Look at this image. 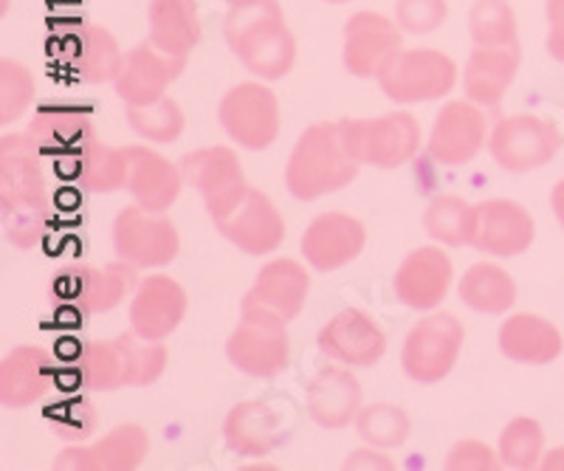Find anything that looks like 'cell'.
I'll use <instances>...</instances> for the list:
<instances>
[{
    "instance_id": "ffe728a7",
    "label": "cell",
    "mask_w": 564,
    "mask_h": 471,
    "mask_svg": "<svg viewBox=\"0 0 564 471\" xmlns=\"http://www.w3.org/2000/svg\"><path fill=\"white\" fill-rule=\"evenodd\" d=\"M215 227L231 245H238L240 252L251 258L276 252L285 240V220L280 209L269 195L254 187H249L243 200L226 218L215 220Z\"/></svg>"
},
{
    "instance_id": "d6a6232c",
    "label": "cell",
    "mask_w": 564,
    "mask_h": 471,
    "mask_svg": "<svg viewBox=\"0 0 564 471\" xmlns=\"http://www.w3.org/2000/svg\"><path fill=\"white\" fill-rule=\"evenodd\" d=\"M59 162L74 164L70 175L77 178L79 187L88 193H116V189L128 187L130 173V155L128 147H110V144L99 142L97 136L88 139L77 153L65 155Z\"/></svg>"
},
{
    "instance_id": "4dcf8cb0",
    "label": "cell",
    "mask_w": 564,
    "mask_h": 471,
    "mask_svg": "<svg viewBox=\"0 0 564 471\" xmlns=\"http://www.w3.org/2000/svg\"><path fill=\"white\" fill-rule=\"evenodd\" d=\"M497 344L500 353L508 362L531 364V368H542V364L556 362L564 350L562 330L545 317L536 314H513L500 325L497 333Z\"/></svg>"
},
{
    "instance_id": "b9f144b4",
    "label": "cell",
    "mask_w": 564,
    "mask_h": 471,
    "mask_svg": "<svg viewBox=\"0 0 564 471\" xmlns=\"http://www.w3.org/2000/svg\"><path fill=\"white\" fill-rule=\"evenodd\" d=\"M449 18V0H398L395 23L404 29V34H432Z\"/></svg>"
},
{
    "instance_id": "7402d4cb",
    "label": "cell",
    "mask_w": 564,
    "mask_h": 471,
    "mask_svg": "<svg viewBox=\"0 0 564 471\" xmlns=\"http://www.w3.org/2000/svg\"><path fill=\"white\" fill-rule=\"evenodd\" d=\"M455 280L449 254L437 245H417L398 265L392 288L398 303L412 310H435L446 299Z\"/></svg>"
},
{
    "instance_id": "7a4b0ae2",
    "label": "cell",
    "mask_w": 564,
    "mask_h": 471,
    "mask_svg": "<svg viewBox=\"0 0 564 471\" xmlns=\"http://www.w3.org/2000/svg\"><path fill=\"white\" fill-rule=\"evenodd\" d=\"M224 37L246 72L265 83L289 77L296 63V40L276 0H243L229 7Z\"/></svg>"
},
{
    "instance_id": "836d02e7",
    "label": "cell",
    "mask_w": 564,
    "mask_h": 471,
    "mask_svg": "<svg viewBox=\"0 0 564 471\" xmlns=\"http://www.w3.org/2000/svg\"><path fill=\"white\" fill-rule=\"evenodd\" d=\"M457 297L466 308L477 310V314L500 317L517 303V283L502 265L475 263L471 269H466V274L457 283Z\"/></svg>"
},
{
    "instance_id": "ac0fdd59",
    "label": "cell",
    "mask_w": 564,
    "mask_h": 471,
    "mask_svg": "<svg viewBox=\"0 0 564 471\" xmlns=\"http://www.w3.org/2000/svg\"><path fill=\"white\" fill-rule=\"evenodd\" d=\"M536 238V223L522 204L508 198H488L475 204V238L477 252L491 258H520Z\"/></svg>"
},
{
    "instance_id": "5bb4252c",
    "label": "cell",
    "mask_w": 564,
    "mask_h": 471,
    "mask_svg": "<svg viewBox=\"0 0 564 471\" xmlns=\"http://www.w3.org/2000/svg\"><path fill=\"white\" fill-rule=\"evenodd\" d=\"M486 108L471 99H452L441 108L430 130L426 150L443 167H463L475 162L477 153L488 144Z\"/></svg>"
},
{
    "instance_id": "3957f363",
    "label": "cell",
    "mask_w": 564,
    "mask_h": 471,
    "mask_svg": "<svg viewBox=\"0 0 564 471\" xmlns=\"http://www.w3.org/2000/svg\"><path fill=\"white\" fill-rule=\"evenodd\" d=\"M361 164L350 153L341 122H319L302 130L285 167V187L296 200H316L350 187Z\"/></svg>"
},
{
    "instance_id": "ab89813d",
    "label": "cell",
    "mask_w": 564,
    "mask_h": 471,
    "mask_svg": "<svg viewBox=\"0 0 564 471\" xmlns=\"http://www.w3.org/2000/svg\"><path fill=\"white\" fill-rule=\"evenodd\" d=\"M468 37L475 46H513L517 14L508 0H475L468 12Z\"/></svg>"
},
{
    "instance_id": "e575fe53",
    "label": "cell",
    "mask_w": 564,
    "mask_h": 471,
    "mask_svg": "<svg viewBox=\"0 0 564 471\" xmlns=\"http://www.w3.org/2000/svg\"><path fill=\"white\" fill-rule=\"evenodd\" d=\"M29 139H32L34 147L40 153H52L59 158L77 153L88 139H94V124L83 113H68V110H43L32 119L26 130H23Z\"/></svg>"
},
{
    "instance_id": "603a6c76",
    "label": "cell",
    "mask_w": 564,
    "mask_h": 471,
    "mask_svg": "<svg viewBox=\"0 0 564 471\" xmlns=\"http://www.w3.org/2000/svg\"><path fill=\"white\" fill-rule=\"evenodd\" d=\"M365 243L367 229L359 218L347 212H322L302 234V254L311 269L327 274L350 265L365 252Z\"/></svg>"
},
{
    "instance_id": "1f68e13d",
    "label": "cell",
    "mask_w": 564,
    "mask_h": 471,
    "mask_svg": "<svg viewBox=\"0 0 564 471\" xmlns=\"http://www.w3.org/2000/svg\"><path fill=\"white\" fill-rule=\"evenodd\" d=\"M150 43L173 57H186L200 43V14L195 0H150Z\"/></svg>"
},
{
    "instance_id": "2e32d148",
    "label": "cell",
    "mask_w": 564,
    "mask_h": 471,
    "mask_svg": "<svg viewBox=\"0 0 564 471\" xmlns=\"http://www.w3.org/2000/svg\"><path fill=\"white\" fill-rule=\"evenodd\" d=\"M289 413H282L280 401L269 398L240 401L224 420L226 446L240 458H265L276 452L289 440Z\"/></svg>"
},
{
    "instance_id": "681fc988",
    "label": "cell",
    "mask_w": 564,
    "mask_h": 471,
    "mask_svg": "<svg viewBox=\"0 0 564 471\" xmlns=\"http://www.w3.org/2000/svg\"><path fill=\"white\" fill-rule=\"evenodd\" d=\"M325 3H330V7H345V3H352V0H325Z\"/></svg>"
},
{
    "instance_id": "d590c367",
    "label": "cell",
    "mask_w": 564,
    "mask_h": 471,
    "mask_svg": "<svg viewBox=\"0 0 564 471\" xmlns=\"http://www.w3.org/2000/svg\"><path fill=\"white\" fill-rule=\"evenodd\" d=\"M423 232L430 234L435 243L452 245H471L475 238V207L463 200L460 195H437L430 200V207L423 209Z\"/></svg>"
},
{
    "instance_id": "9c48e42d",
    "label": "cell",
    "mask_w": 564,
    "mask_h": 471,
    "mask_svg": "<svg viewBox=\"0 0 564 471\" xmlns=\"http://www.w3.org/2000/svg\"><path fill=\"white\" fill-rule=\"evenodd\" d=\"M562 150V133L551 119L536 113H517L502 122L488 136V153L506 173H533L553 162Z\"/></svg>"
},
{
    "instance_id": "5b68a950",
    "label": "cell",
    "mask_w": 564,
    "mask_h": 471,
    "mask_svg": "<svg viewBox=\"0 0 564 471\" xmlns=\"http://www.w3.org/2000/svg\"><path fill=\"white\" fill-rule=\"evenodd\" d=\"M457 63L437 48H401L381 68L379 79L387 99L398 105L435 102L449 97L457 85Z\"/></svg>"
},
{
    "instance_id": "30bf717a",
    "label": "cell",
    "mask_w": 564,
    "mask_h": 471,
    "mask_svg": "<svg viewBox=\"0 0 564 471\" xmlns=\"http://www.w3.org/2000/svg\"><path fill=\"white\" fill-rule=\"evenodd\" d=\"M218 119L231 142L254 153L269 150L280 139V102L263 79L229 88L218 105Z\"/></svg>"
},
{
    "instance_id": "e0dca14e",
    "label": "cell",
    "mask_w": 564,
    "mask_h": 471,
    "mask_svg": "<svg viewBox=\"0 0 564 471\" xmlns=\"http://www.w3.org/2000/svg\"><path fill=\"white\" fill-rule=\"evenodd\" d=\"M401 34L404 29L381 12L350 14L345 23L341 63L352 77H379L381 68L401 52Z\"/></svg>"
},
{
    "instance_id": "277c9868",
    "label": "cell",
    "mask_w": 564,
    "mask_h": 471,
    "mask_svg": "<svg viewBox=\"0 0 564 471\" xmlns=\"http://www.w3.org/2000/svg\"><path fill=\"white\" fill-rule=\"evenodd\" d=\"M167 370V348L141 339L133 330L116 339L85 342L77 353L79 384L97 393H113L122 387H150Z\"/></svg>"
},
{
    "instance_id": "7c38bea8",
    "label": "cell",
    "mask_w": 564,
    "mask_h": 471,
    "mask_svg": "<svg viewBox=\"0 0 564 471\" xmlns=\"http://www.w3.org/2000/svg\"><path fill=\"white\" fill-rule=\"evenodd\" d=\"M113 249L139 269H161L178 258V229L164 212H148L133 204L116 215Z\"/></svg>"
},
{
    "instance_id": "4316f807",
    "label": "cell",
    "mask_w": 564,
    "mask_h": 471,
    "mask_svg": "<svg viewBox=\"0 0 564 471\" xmlns=\"http://www.w3.org/2000/svg\"><path fill=\"white\" fill-rule=\"evenodd\" d=\"M57 368L48 350L20 344L0 362V404L7 409H26L48 398Z\"/></svg>"
},
{
    "instance_id": "4fadbf2b",
    "label": "cell",
    "mask_w": 564,
    "mask_h": 471,
    "mask_svg": "<svg viewBox=\"0 0 564 471\" xmlns=\"http://www.w3.org/2000/svg\"><path fill=\"white\" fill-rule=\"evenodd\" d=\"M57 285L59 297L68 299L70 308L97 317L122 305V299L139 288V265L122 258L108 265H77L59 274Z\"/></svg>"
},
{
    "instance_id": "8d00e7d4",
    "label": "cell",
    "mask_w": 564,
    "mask_h": 471,
    "mask_svg": "<svg viewBox=\"0 0 564 471\" xmlns=\"http://www.w3.org/2000/svg\"><path fill=\"white\" fill-rule=\"evenodd\" d=\"M356 429H359V438L367 446H376V449H398L404 446L412 435V420L406 415L404 407L398 404H367L356 415Z\"/></svg>"
},
{
    "instance_id": "484cf974",
    "label": "cell",
    "mask_w": 564,
    "mask_h": 471,
    "mask_svg": "<svg viewBox=\"0 0 564 471\" xmlns=\"http://www.w3.org/2000/svg\"><path fill=\"white\" fill-rule=\"evenodd\" d=\"M186 57H173L155 48L150 40L139 43L133 52H128L122 72L116 77V94L122 97L128 108L133 105L159 102L167 97V88L184 74Z\"/></svg>"
},
{
    "instance_id": "52a82bcc",
    "label": "cell",
    "mask_w": 564,
    "mask_h": 471,
    "mask_svg": "<svg viewBox=\"0 0 564 471\" xmlns=\"http://www.w3.org/2000/svg\"><path fill=\"white\" fill-rule=\"evenodd\" d=\"M311 294V274L300 260L276 258L257 272L254 285L240 303V319L280 325L294 322Z\"/></svg>"
},
{
    "instance_id": "8992f818",
    "label": "cell",
    "mask_w": 564,
    "mask_h": 471,
    "mask_svg": "<svg viewBox=\"0 0 564 471\" xmlns=\"http://www.w3.org/2000/svg\"><path fill=\"white\" fill-rule=\"evenodd\" d=\"M345 142L359 164L398 169L412 162L421 147V124L406 110H392L376 119H339Z\"/></svg>"
},
{
    "instance_id": "9a60e30c",
    "label": "cell",
    "mask_w": 564,
    "mask_h": 471,
    "mask_svg": "<svg viewBox=\"0 0 564 471\" xmlns=\"http://www.w3.org/2000/svg\"><path fill=\"white\" fill-rule=\"evenodd\" d=\"M57 59L74 79L88 85L116 83L128 54L122 52L119 40L99 23L79 20L57 46Z\"/></svg>"
},
{
    "instance_id": "f546056e",
    "label": "cell",
    "mask_w": 564,
    "mask_h": 471,
    "mask_svg": "<svg viewBox=\"0 0 564 471\" xmlns=\"http://www.w3.org/2000/svg\"><path fill=\"white\" fill-rule=\"evenodd\" d=\"M305 407L322 429H341L347 424H356V415L361 409L359 379L347 364L319 370L308 384Z\"/></svg>"
},
{
    "instance_id": "bcb514c9",
    "label": "cell",
    "mask_w": 564,
    "mask_h": 471,
    "mask_svg": "<svg viewBox=\"0 0 564 471\" xmlns=\"http://www.w3.org/2000/svg\"><path fill=\"white\" fill-rule=\"evenodd\" d=\"M539 469L545 471H564V446H556V449H551V452L542 458V463H539Z\"/></svg>"
},
{
    "instance_id": "74e56055",
    "label": "cell",
    "mask_w": 564,
    "mask_h": 471,
    "mask_svg": "<svg viewBox=\"0 0 564 471\" xmlns=\"http://www.w3.org/2000/svg\"><path fill=\"white\" fill-rule=\"evenodd\" d=\"M500 460L506 469L531 471L539 469L542 458H545V432L539 426L536 418H520L508 420L500 432Z\"/></svg>"
},
{
    "instance_id": "f6af8a7d",
    "label": "cell",
    "mask_w": 564,
    "mask_h": 471,
    "mask_svg": "<svg viewBox=\"0 0 564 471\" xmlns=\"http://www.w3.org/2000/svg\"><path fill=\"white\" fill-rule=\"evenodd\" d=\"M545 48L556 63L564 65V23H551V32H547Z\"/></svg>"
},
{
    "instance_id": "6da1fadb",
    "label": "cell",
    "mask_w": 564,
    "mask_h": 471,
    "mask_svg": "<svg viewBox=\"0 0 564 471\" xmlns=\"http://www.w3.org/2000/svg\"><path fill=\"white\" fill-rule=\"evenodd\" d=\"M52 212V193L43 169V153L26 133L0 139V215L3 234L18 249L40 243Z\"/></svg>"
},
{
    "instance_id": "d4e9b609",
    "label": "cell",
    "mask_w": 564,
    "mask_h": 471,
    "mask_svg": "<svg viewBox=\"0 0 564 471\" xmlns=\"http://www.w3.org/2000/svg\"><path fill=\"white\" fill-rule=\"evenodd\" d=\"M189 299L186 291L167 274H153L139 283L130 303V328L141 339L164 342L184 322Z\"/></svg>"
},
{
    "instance_id": "f35d334b",
    "label": "cell",
    "mask_w": 564,
    "mask_h": 471,
    "mask_svg": "<svg viewBox=\"0 0 564 471\" xmlns=\"http://www.w3.org/2000/svg\"><path fill=\"white\" fill-rule=\"evenodd\" d=\"M128 122L135 136L148 139L155 144H173L178 142L186 128L184 110L175 99L161 97L159 102L133 105L128 108Z\"/></svg>"
},
{
    "instance_id": "8fae6325",
    "label": "cell",
    "mask_w": 564,
    "mask_h": 471,
    "mask_svg": "<svg viewBox=\"0 0 564 471\" xmlns=\"http://www.w3.org/2000/svg\"><path fill=\"white\" fill-rule=\"evenodd\" d=\"M181 169L189 187H195L209 209L212 220H220L238 207L249 193L238 153L226 144L200 147L181 158Z\"/></svg>"
},
{
    "instance_id": "83f0119b",
    "label": "cell",
    "mask_w": 564,
    "mask_h": 471,
    "mask_svg": "<svg viewBox=\"0 0 564 471\" xmlns=\"http://www.w3.org/2000/svg\"><path fill=\"white\" fill-rule=\"evenodd\" d=\"M520 43L513 46H475L463 65V94L480 108H497L520 74Z\"/></svg>"
},
{
    "instance_id": "c3c4849f",
    "label": "cell",
    "mask_w": 564,
    "mask_h": 471,
    "mask_svg": "<svg viewBox=\"0 0 564 471\" xmlns=\"http://www.w3.org/2000/svg\"><path fill=\"white\" fill-rule=\"evenodd\" d=\"M547 23H564V0H545Z\"/></svg>"
},
{
    "instance_id": "f907efd6",
    "label": "cell",
    "mask_w": 564,
    "mask_h": 471,
    "mask_svg": "<svg viewBox=\"0 0 564 471\" xmlns=\"http://www.w3.org/2000/svg\"><path fill=\"white\" fill-rule=\"evenodd\" d=\"M226 3H229V7H235V3H243V0H226Z\"/></svg>"
},
{
    "instance_id": "f1b7e54d",
    "label": "cell",
    "mask_w": 564,
    "mask_h": 471,
    "mask_svg": "<svg viewBox=\"0 0 564 471\" xmlns=\"http://www.w3.org/2000/svg\"><path fill=\"white\" fill-rule=\"evenodd\" d=\"M130 173H128V193L141 209L148 212H167L178 200L181 187L186 184L181 164H173L161 153L141 144H130Z\"/></svg>"
},
{
    "instance_id": "7bdbcfd3",
    "label": "cell",
    "mask_w": 564,
    "mask_h": 471,
    "mask_svg": "<svg viewBox=\"0 0 564 471\" xmlns=\"http://www.w3.org/2000/svg\"><path fill=\"white\" fill-rule=\"evenodd\" d=\"M500 465V452H494L482 440H457L443 460V469L449 471H494Z\"/></svg>"
},
{
    "instance_id": "60d3db41",
    "label": "cell",
    "mask_w": 564,
    "mask_h": 471,
    "mask_svg": "<svg viewBox=\"0 0 564 471\" xmlns=\"http://www.w3.org/2000/svg\"><path fill=\"white\" fill-rule=\"evenodd\" d=\"M37 97L32 72L20 59H0V124L18 122Z\"/></svg>"
},
{
    "instance_id": "44dd1931",
    "label": "cell",
    "mask_w": 564,
    "mask_h": 471,
    "mask_svg": "<svg viewBox=\"0 0 564 471\" xmlns=\"http://www.w3.org/2000/svg\"><path fill=\"white\" fill-rule=\"evenodd\" d=\"M322 353L347 368H372L387 353V333L361 308L339 310L316 339Z\"/></svg>"
},
{
    "instance_id": "ee69618b",
    "label": "cell",
    "mask_w": 564,
    "mask_h": 471,
    "mask_svg": "<svg viewBox=\"0 0 564 471\" xmlns=\"http://www.w3.org/2000/svg\"><path fill=\"white\" fill-rule=\"evenodd\" d=\"M341 469L345 471H392L395 469V463H392L387 454H381L376 446H370V449H359V452L347 454V460Z\"/></svg>"
},
{
    "instance_id": "7dc6e473",
    "label": "cell",
    "mask_w": 564,
    "mask_h": 471,
    "mask_svg": "<svg viewBox=\"0 0 564 471\" xmlns=\"http://www.w3.org/2000/svg\"><path fill=\"white\" fill-rule=\"evenodd\" d=\"M551 207H553V215H556V220H558V227L564 229V178L556 184V187H553Z\"/></svg>"
},
{
    "instance_id": "d6986e66",
    "label": "cell",
    "mask_w": 564,
    "mask_h": 471,
    "mask_svg": "<svg viewBox=\"0 0 564 471\" xmlns=\"http://www.w3.org/2000/svg\"><path fill=\"white\" fill-rule=\"evenodd\" d=\"M150 452V435L139 424L113 426L90 446H68L54 458V471H133Z\"/></svg>"
},
{
    "instance_id": "ba28073f",
    "label": "cell",
    "mask_w": 564,
    "mask_h": 471,
    "mask_svg": "<svg viewBox=\"0 0 564 471\" xmlns=\"http://www.w3.org/2000/svg\"><path fill=\"white\" fill-rule=\"evenodd\" d=\"M466 328L455 314H430L410 328L401 348V368L415 384H437L455 370Z\"/></svg>"
},
{
    "instance_id": "cb8c5ba5",
    "label": "cell",
    "mask_w": 564,
    "mask_h": 471,
    "mask_svg": "<svg viewBox=\"0 0 564 471\" xmlns=\"http://www.w3.org/2000/svg\"><path fill=\"white\" fill-rule=\"evenodd\" d=\"M226 359L231 368L251 379H274L291 362L289 330L280 325L240 319V325L226 339Z\"/></svg>"
}]
</instances>
